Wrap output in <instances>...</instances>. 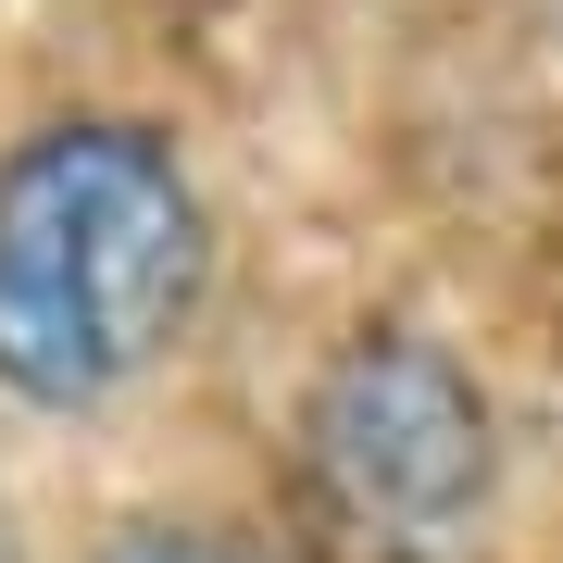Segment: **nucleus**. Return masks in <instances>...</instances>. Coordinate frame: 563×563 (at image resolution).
Segmentation results:
<instances>
[{
  "instance_id": "1",
  "label": "nucleus",
  "mask_w": 563,
  "mask_h": 563,
  "mask_svg": "<svg viewBox=\"0 0 563 563\" xmlns=\"http://www.w3.org/2000/svg\"><path fill=\"white\" fill-rule=\"evenodd\" d=\"M201 188L163 125L63 113L0 151V401L101 413L201 313Z\"/></svg>"
},
{
  "instance_id": "2",
  "label": "nucleus",
  "mask_w": 563,
  "mask_h": 563,
  "mask_svg": "<svg viewBox=\"0 0 563 563\" xmlns=\"http://www.w3.org/2000/svg\"><path fill=\"white\" fill-rule=\"evenodd\" d=\"M301 488L351 551L426 563L488 501V401L439 339H351L301 401Z\"/></svg>"
},
{
  "instance_id": "3",
  "label": "nucleus",
  "mask_w": 563,
  "mask_h": 563,
  "mask_svg": "<svg viewBox=\"0 0 563 563\" xmlns=\"http://www.w3.org/2000/svg\"><path fill=\"white\" fill-rule=\"evenodd\" d=\"M101 563H276V551L225 539V526H113Z\"/></svg>"
}]
</instances>
